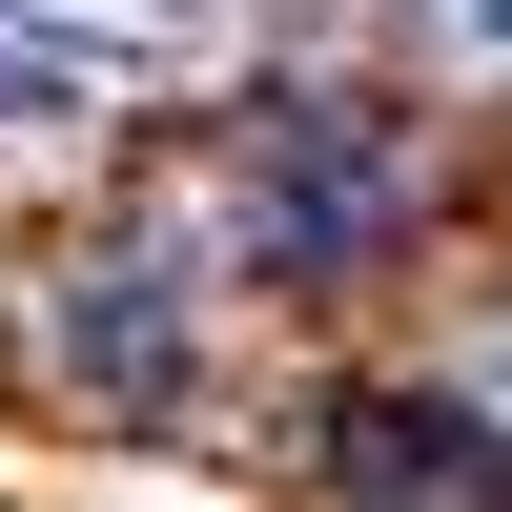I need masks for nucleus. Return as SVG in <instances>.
I'll use <instances>...</instances> for the list:
<instances>
[{
  "instance_id": "20e7f679",
  "label": "nucleus",
  "mask_w": 512,
  "mask_h": 512,
  "mask_svg": "<svg viewBox=\"0 0 512 512\" xmlns=\"http://www.w3.org/2000/svg\"><path fill=\"white\" fill-rule=\"evenodd\" d=\"M82 103H103V41H62V21L0 0V123H82Z\"/></svg>"
},
{
  "instance_id": "39448f33",
  "label": "nucleus",
  "mask_w": 512,
  "mask_h": 512,
  "mask_svg": "<svg viewBox=\"0 0 512 512\" xmlns=\"http://www.w3.org/2000/svg\"><path fill=\"white\" fill-rule=\"evenodd\" d=\"M21 21H62V41H103V62H144V41H205L226 0H21Z\"/></svg>"
},
{
  "instance_id": "f257e3e1",
  "label": "nucleus",
  "mask_w": 512,
  "mask_h": 512,
  "mask_svg": "<svg viewBox=\"0 0 512 512\" xmlns=\"http://www.w3.org/2000/svg\"><path fill=\"white\" fill-rule=\"evenodd\" d=\"M390 226H410V144L369 103L267 123V246H287V267H349V246H390Z\"/></svg>"
},
{
  "instance_id": "7ed1b4c3",
  "label": "nucleus",
  "mask_w": 512,
  "mask_h": 512,
  "mask_svg": "<svg viewBox=\"0 0 512 512\" xmlns=\"http://www.w3.org/2000/svg\"><path fill=\"white\" fill-rule=\"evenodd\" d=\"M328 451H349L369 492H410V512H512V451H492V410H431V390H369V410H349Z\"/></svg>"
},
{
  "instance_id": "423d86ee",
  "label": "nucleus",
  "mask_w": 512,
  "mask_h": 512,
  "mask_svg": "<svg viewBox=\"0 0 512 512\" xmlns=\"http://www.w3.org/2000/svg\"><path fill=\"white\" fill-rule=\"evenodd\" d=\"M451 41H472V62H512V0H451Z\"/></svg>"
},
{
  "instance_id": "f03ea898",
  "label": "nucleus",
  "mask_w": 512,
  "mask_h": 512,
  "mask_svg": "<svg viewBox=\"0 0 512 512\" xmlns=\"http://www.w3.org/2000/svg\"><path fill=\"white\" fill-rule=\"evenodd\" d=\"M62 369H82L103 410H164V390H185V287H164L144 246H103V267L62 287Z\"/></svg>"
}]
</instances>
